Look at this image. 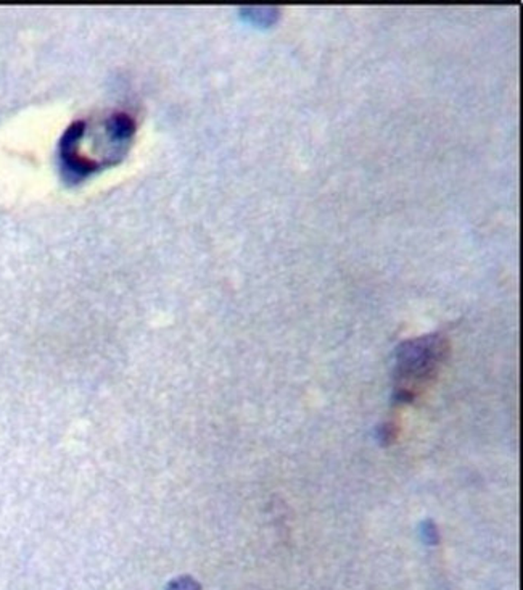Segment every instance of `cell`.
I'll use <instances>...</instances> for the list:
<instances>
[{
  "label": "cell",
  "mask_w": 523,
  "mask_h": 590,
  "mask_svg": "<svg viewBox=\"0 0 523 590\" xmlns=\"http://www.w3.org/2000/svg\"><path fill=\"white\" fill-rule=\"evenodd\" d=\"M168 590H200V585L190 577H180L168 587Z\"/></svg>",
  "instance_id": "obj_2"
},
{
  "label": "cell",
  "mask_w": 523,
  "mask_h": 590,
  "mask_svg": "<svg viewBox=\"0 0 523 590\" xmlns=\"http://www.w3.org/2000/svg\"><path fill=\"white\" fill-rule=\"evenodd\" d=\"M445 355V342L440 337H426L408 342L399 348L398 373L401 379H426Z\"/></svg>",
  "instance_id": "obj_1"
}]
</instances>
